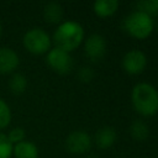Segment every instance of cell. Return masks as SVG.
<instances>
[{"label": "cell", "instance_id": "obj_1", "mask_svg": "<svg viewBox=\"0 0 158 158\" xmlns=\"http://www.w3.org/2000/svg\"><path fill=\"white\" fill-rule=\"evenodd\" d=\"M131 102L141 116H154L158 112V90L149 83H137L131 91Z\"/></svg>", "mask_w": 158, "mask_h": 158}, {"label": "cell", "instance_id": "obj_2", "mask_svg": "<svg viewBox=\"0 0 158 158\" xmlns=\"http://www.w3.org/2000/svg\"><path fill=\"white\" fill-rule=\"evenodd\" d=\"M83 41H84V28L79 22L74 20L62 21L57 26L52 36V42L54 43V47L60 48L69 53L75 51L81 44Z\"/></svg>", "mask_w": 158, "mask_h": 158}, {"label": "cell", "instance_id": "obj_3", "mask_svg": "<svg viewBox=\"0 0 158 158\" xmlns=\"http://www.w3.org/2000/svg\"><path fill=\"white\" fill-rule=\"evenodd\" d=\"M123 28L131 37L144 40L154 31V20L147 14L135 10L125 17Z\"/></svg>", "mask_w": 158, "mask_h": 158}, {"label": "cell", "instance_id": "obj_4", "mask_svg": "<svg viewBox=\"0 0 158 158\" xmlns=\"http://www.w3.org/2000/svg\"><path fill=\"white\" fill-rule=\"evenodd\" d=\"M22 44L31 54L41 56L46 54L52 48V38L43 28L32 27L25 32L22 37Z\"/></svg>", "mask_w": 158, "mask_h": 158}, {"label": "cell", "instance_id": "obj_5", "mask_svg": "<svg viewBox=\"0 0 158 158\" xmlns=\"http://www.w3.org/2000/svg\"><path fill=\"white\" fill-rule=\"evenodd\" d=\"M46 63L53 72L60 75L68 74L73 69L74 64L70 53L57 47H52L46 53Z\"/></svg>", "mask_w": 158, "mask_h": 158}, {"label": "cell", "instance_id": "obj_6", "mask_svg": "<svg viewBox=\"0 0 158 158\" xmlns=\"http://www.w3.org/2000/svg\"><path fill=\"white\" fill-rule=\"evenodd\" d=\"M121 64L127 74L138 75L147 67V56L139 49H130L123 54Z\"/></svg>", "mask_w": 158, "mask_h": 158}, {"label": "cell", "instance_id": "obj_7", "mask_svg": "<svg viewBox=\"0 0 158 158\" xmlns=\"http://www.w3.org/2000/svg\"><path fill=\"white\" fill-rule=\"evenodd\" d=\"M93 144L91 136L85 131H73L65 138V148L68 152L73 154H83L86 153Z\"/></svg>", "mask_w": 158, "mask_h": 158}, {"label": "cell", "instance_id": "obj_8", "mask_svg": "<svg viewBox=\"0 0 158 158\" xmlns=\"http://www.w3.org/2000/svg\"><path fill=\"white\" fill-rule=\"evenodd\" d=\"M84 52L85 56L93 62L102 59L106 53L105 37L99 33H91L90 36H88L84 41Z\"/></svg>", "mask_w": 158, "mask_h": 158}, {"label": "cell", "instance_id": "obj_9", "mask_svg": "<svg viewBox=\"0 0 158 158\" xmlns=\"http://www.w3.org/2000/svg\"><path fill=\"white\" fill-rule=\"evenodd\" d=\"M20 64L19 54L10 47H0V75L12 74Z\"/></svg>", "mask_w": 158, "mask_h": 158}, {"label": "cell", "instance_id": "obj_10", "mask_svg": "<svg viewBox=\"0 0 158 158\" xmlns=\"http://www.w3.org/2000/svg\"><path fill=\"white\" fill-rule=\"evenodd\" d=\"M116 138H117V133L114 127L102 126L95 132V136L93 139L99 149H109L114 146V143L116 142Z\"/></svg>", "mask_w": 158, "mask_h": 158}, {"label": "cell", "instance_id": "obj_11", "mask_svg": "<svg viewBox=\"0 0 158 158\" xmlns=\"http://www.w3.org/2000/svg\"><path fill=\"white\" fill-rule=\"evenodd\" d=\"M64 10L63 6L57 1H49L43 6V19L46 22L52 25H59L63 21Z\"/></svg>", "mask_w": 158, "mask_h": 158}, {"label": "cell", "instance_id": "obj_12", "mask_svg": "<svg viewBox=\"0 0 158 158\" xmlns=\"http://www.w3.org/2000/svg\"><path fill=\"white\" fill-rule=\"evenodd\" d=\"M38 147L31 141H22L17 144H14L12 156L15 158H38Z\"/></svg>", "mask_w": 158, "mask_h": 158}, {"label": "cell", "instance_id": "obj_13", "mask_svg": "<svg viewBox=\"0 0 158 158\" xmlns=\"http://www.w3.org/2000/svg\"><path fill=\"white\" fill-rule=\"evenodd\" d=\"M120 4L117 0H96L93 4V11L98 17H110L112 16L117 9H118Z\"/></svg>", "mask_w": 158, "mask_h": 158}, {"label": "cell", "instance_id": "obj_14", "mask_svg": "<svg viewBox=\"0 0 158 158\" xmlns=\"http://www.w3.org/2000/svg\"><path fill=\"white\" fill-rule=\"evenodd\" d=\"M128 131H130L131 137L135 141H138V142L146 141L149 136V126L143 120H139V118L131 122Z\"/></svg>", "mask_w": 158, "mask_h": 158}, {"label": "cell", "instance_id": "obj_15", "mask_svg": "<svg viewBox=\"0 0 158 158\" xmlns=\"http://www.w3.org/2000/svg\"><path fill=\"white\" fill-rule=\"evenodd\" d=\"M27 78L22 73H12L9 79V89L14 95H21L27 89Z\"/></svg>", "mask_w": 158, "mask_h": 158}, {"label": "cell", "instance_id": "obj_16", "mask_svg": "<svg viewBox=\"0 0 158 158\" xmlns=\"http://www.w3.org/2000/svg\"><path fill=\"white\" fill-rule=\"evenodd\" d=\"M136 10L142 11L147 14L148 16L158 17V0H143V1H137L136 4Z\"/></svg>", "mask_w": 158, "mask_h": 158}, {"label": "cell", "instance_id": "obj_17", "mask_svg": "<svg viewBox=\"0 0 158 158\" xmlns=\"http://www.w3.org/2000/svg\"><path fill=\"white\" fill-rule=\"evenodd\" d=\"M11 118L12 112L9 104L0 98V131L9 127V125L11 123Z\"/></svg>", "mask_w": 158, "mask_h": 158}, {"label": "cell", "instance_id": "obj_18", "mask_svg": "<svg viewBox=\"0 0 158 158\" xmlns=\"http://www.w3.org/2000/svg\"><path fill=\"white\" fill-rule=\"evenodd\" d=\"M14 146L9 141L6 133L0 131V158H11Z\"/></svg>", "mask_w": 158, "mask_h": 158}, {"label": "cell", "instance_id": "obj_19", "mask_svg": "<svg viewBox=\"0 0 158 158\" xmlns=\"http://www.w3.org/2000/svg\"><path fill=\"white\" fill-rule=\"evenodd\" d=\"M6 136H7V138H9V141L11 142L12 146H14V144H17V143H20V142H22V141L26 139V132H25V130H23L22 127H20V126L11 128V130L6 133Z\"/></svg>", "mask_w": 158, "mask_h": 158}, {"label": "cell", "instance_id": "obj_20", "mask_svg": "<svg viewBox=\"0 0 158 158\" xmlns=\"http://www.w3.org/2000/svg\"><path fill=\"white\" fill-rule=\"evenodd\" d=\"M94 75H95V73H94L93 68H90L88 65L79 68V70L77 73V77L81 83H90L94 79Z\"/></svg>", "mask_w": 158, "mask_h": 158}, {"label": "cell", "instance_id": "obj_21", "mask_svg": "<svg viewBox=\"0 0 158 158\" xmlns=\"http://www.w3.org/2000/svg\"><path fill=\"white\" fill-rule=\"evenodd\" d=\"M154 30H157V31H158V20H157V21H154Z\"/></svg>", "mask_w": 158, "mask_h": 158}, {"label": "cell", "instance_id": "obj_22", "mask_svg": "<svg viewBox=\"0 0 158 158\" xmlns=\"http://www.w3.org/2000/svg\"><path fill=\"white\" fill-rule=\"evenodd\" d=\"M1 33H2V23L0 21V36H1Z\"/></svg>", "mask_w": 158, "mask_h": 158}]
</instances>
